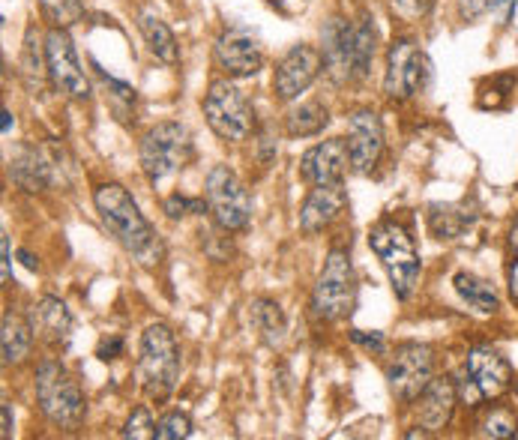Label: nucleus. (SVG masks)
Segmentation results:
<instances>
[{"label": "nucleus", "instance_id": "18", "mask_svg": "<svg viewBox=\"0 0 518 440\" xmlns=\"http://www.w3.org/2000/svg\"><path fill=\"white\" fill-rule=\"evenodd\" d=\"M459 402V390L450 378H432V384L420 393V405H417V417L423 423V429L429 432H441L456 411Z\"/></svg>", "mask_w": 518, "mask_h": 440}, {"label": "nucleus", "instance_id": "9", "mask_svg": "<svg viewBox=\"0 0 518 440\" xmlns=\"http://www.w3.org/2000/svg\"><path fill=\"white\" fill-rule=\"evenodd\" d=\"M207 207L225 231H243L252 219V198L228 165L207 174Z\"/></svg>", "mask_w": 518, "mask_h": 440}, {"label": "nucleus", "instance_id": "26", "mask_svg": "<svg viewBox=\"0 0 518 440\" xmlns=\"http://www.w3.org/2000/svg\"><path fill=\"white\" fill-rule=\"evenodd\" d=\"M375 57V27L369 18L354 24V78H366Z\"/></svg>", "mask_w": 518, "mask_h": 440}, {"label": "nucleus", "instance_id": "21", "mask_svg": "<svg viewBox=\"0 0 518 440\" xmlns=\"http://www.w3.org/2000/svg\"><path fill=\"white\" fill-rule=\"evenodd\" d=\"M138 27H141V36H144V42H147V48H150V54H153L156 60L168 63V66L177 63V57H180L177 39H174L171 27H168L159 15L144 12L141 21H138Z\"/></svg>", "mask_w": 518, "mask_h": 440}, {"label": "nucleus", "instance_id": "33", "mask_svg": "<svg viewBox=\"0 0 518 440\" xmlns=\"http://www.w3.org/2000/svg\"><path fill=\"white\" fill-rule=\"evenodd\" d=\"M516 3L518 0H486V6H489V12L495 15V21H498V24H510V21H513V15H516Z\"/></svg>", "mask_w": 518, "mask_h": 440}, {"label": "nucleus", "instance_id": "6", "mask_svg": "<svg viewBox=\"0 0 518 440\" xmlns=\"http://www.w3.org/2000/svg\"><path fill=\"white\" fill-rule=\"evenodd\" d=\"M204 117L222 141H246L255 132V111L246 93L228 78L210 84L204 96Z\"/></svg>", "mask_w": 518, "mask_h": 440}, {"label": "nucleus", "instance_id": "2", "mask_svg": "<svg viewBox=\"0 0 518 440\" xmlns=\"http://www.w3.org/2000/svg\"><path fill=\"white\" fill-rule=\"evenodd\" d=\"M138 381L150 399H165L180 381V345L171 327L150 324L138 348Z\"/></svg>", "mask_w": 518, "mask_h": 440}, {"label": "nucleus", "instance_id": "36", "mask_svg": "<svg viewBox=\"0 0 518 440\" xmlns=\"http://www.w3.org/2000/svg\"><path fill=\"white\" fill-rule=\"evenodd\" d=\"M279 15H285V18H294V15H300L303 9H306V3L309 0H267Z\"/></svg>", "mask_w": 518, "mask_h": 440}, {"label": "nucleus", "instance_id": "15", "mask_svg": "<svg viewBox=\"0 0 518 440\" xmlns=\"http://www.w3.org/2000/svg\"><path fill=\"white\" fill-rule=\"evenodd\" d=\"M216 63L228 78H252L264 66V51L252 33L231 27L216 39Z\"/></svg>", "mask_w": 518, "mask_h": 440}, {"label": "nucleus", "instance_id": "41", "mask_svg": "<svg viewBox=\"0 0 518 440\" xmlns=\"http://www.w3.org/2000/svg\"><path fill=\"white\" fill-rule=\"evenodd\" d=\"M18 255H21V261H24V267H27V270H36V261H33L27 252H18Z\"/></svg>", "mask_w": 518, "mask_h": 440}, {"label": "nucleus", "instance_id": "28", "mask_svg": "<svg viewBox=\"0 0 518 440\" xmlns=\"http://www.w3.org/2000/svg\"><path fill=\"white\" fill-rule=\"evenodd\" d=\"M45 72L42 69V57H39V39H36V30L30 27L27 36H24V48H21V75L27 81L30 90H39L42 81H45Z\"/></svg>", "mask_w": 518, "mask_h": 440}, {"label": "nucleus", "instance_id": "23", "mask_svg": "<svg viewBox=\"0 0 518 440\" xmlns=\"http://www.w3.org/2000/svg\"><path fill=\"white\" fill-rule=\"evenodd\" d=\"M453 282H456L459 297H462L471 309H477L480 315H495V312L501 309V300H498L495 288H492L486 279H480V276H474V273H459Z\"/></svg>", "mask_w": 518, "mask_h": 440}, {"label": "nucleus", "instance_id": "27", "mask_svg": "<svg viewBox=\"0 0 518 440\" xmlns=\"http://www.w3.org/2000/svg\"><path fill=\"white\" fill-rule=\"evenodd\" d=\"M252 318H255V327L264 333L267 342H279L285 336V315H282L279 303H273V300H255L252 303Z\"/></svg>", "mask_w": 518, "mask_h": 440}, {"label": "nucleus", "instance_id": "31", "mask_svg": "<svg viewBox=\"0 0 518 440\" xmlns=\"http://www.w3.org/2000/svg\"><path fill=\"white\" fill-rule=\"evenodd\" d=\"M189 435H192V420L180 411H174L156 423V440H183Z\"/></svg>", "mask_w": 518, "mask_h": 440}, {"label": "nucleus", "instance_id": "22", "mask_svg": "<svg viewBox=\"0 0 518 440\" xmlns=\"http://www.w3.org/2000/svg\"><path fill=\"white\" fill-rule=\"evenodd\" d=\"M33 327L30 321H24L21 315H3V327H0V348H3V363H21L33 345Z\"/></svg>", "mask_w": 518, "mask_h": 440}, {"label": "nucleus", "instance_id": "39", "mask_svg": "<svg viewBox=\"0 0 518 440\" xmlns=\"http://www.w3.org/2000/svg\"><path fill=\"white\" fill-rule=\"evenodd\" d=\"M0 423H3V429H0V435H3V440L12 438V408L3 402V408H0Z\"/></svg>", "mask_w": 518, "mask_h": 440}, {"label": "nucleus", "instance_id": "25", "mask_svg": "<svg viewBox=\"0 0 518 440\" xmlns=\"http://www.w3.org/2000/svg\"><path fill=\"white\" fill-rule=\"evenodd\" d=\"M12 177H15V183H18L21 189L36 192V189H42L45 180H48V165L36 156V150H27V153H21V156L15 159Z\"/></svg>", "mask_w": 518, "mask_h": 440}, {"label": "nucleus", "instance_id": "24", "mask_svg": "<svg viewBox=\"0 0 518 440\" xmlns=\"http://www.w3.org/2000/svg\"><path fill=\"white\" fill-rule=\"evenodd\" d=\"M327 123H330V114L321 102H303L300 108L288 111V117H285V129L294 138L318 135Z\"/></svg>", "mask_w": 518, "mask_h": 440}, {"label": "nucleus", "instance_id": "3", "mask_svg": "<svg viewBox=\"0 0 518 440\" xmlns=\"http://www.w3.org/2000/svg\"><path fill=\"white\" fill-rule=\"evenodd\" d=\"M369 246L381 258V264H384V270L390 276V285H393L396 297L399 300H408L414 294V288L420 282V270H423L411 234L399 222H381V225L372 228Z\"/></svg>", "mask_w": 518, "mask_h": 440}, {"label": "nucleus", "instance_id": "8", "mask_svg": "<svg viewBox=\"0 0 518 440\" xmlns=\"http://www.w3.org/2000/svg\"><path fill=\"white\" fill-rule=\"evenodd\" d=\"M429 78H432V63L426 51L414 39H396L387 54L384 93L393 99H408L426 90Z\"/></svg>", "mask_w": 518, "mask_h": 440}, {"label": "nucleus", "instance_id": "43", "mask_svg": "<svg viewBox=\"0 0 518 440\" xmlns=\"http://www.w3.org/2000/svg\"><path fill=\"white\" fill-rule=\"evenodd\" d=\"M510 243H513V249L518 252V222L513 225V234H510Z\"/></svg>", "mask_w": 518, "mask_h": 440}, {"label": "nucleus", "instance_id": "35", "mask_svg": "<svg viewBox=\"0 0 518 440\" xmlns=\"http://www.w3.org/2000/svg\"><path fill=\"white\" fill-rule=\"evenodd\" d=\"M351 339L357 342V345H363V348H369V351H375V354H381L384 351V336L381 333H363V330H354L351 333Z\"/></svg>", "mask_w": 518, "mask_h": 440}, {"label": "nucleus", "instance_id": "40", "mask_svg": "<svg viewBox=\"0 0 518 440\" xmlns=\"http://www.w3.org/2000/svg\"><path fill=\"white\" fill-rule=\"evenodd\" d=\"M507 279H510V294H513V300H518V261L510 264V273H507Z\"/></svg>", "mask_w": 518, "mask_h": 440}, {"label": "nucleus", "instance_id": "12", "mask_svg": "<svg viewBox=\"0 0 518 440\" xmlns=\"http://www.w3.org/2000/svg\"><path fill=\"white\" fill-rule=\"evenodd\" d=\"M465 381L471 393H465V402H483V399H498L501 393L510 390L513 372L510 363L495 351V348H474L465 363Z\"/></svg>", "mask_w": 518, "mask_h": 440}, {"label": "nucleus", "instance_id": "20", "mask_svg": "<svg viewBox=\"0 0 518 440\" xmlns=\"http://www.w3.org/2000/svg\"><path fill=\"white\" fill-rule=\"evenodd\" d=\"M324 60L330 72L342 78H354V27L342 18H333L324 30Z\"/></svg>", "mask_w": 518, "mask_h": 440}, {"label": "nucleus", "instance_id": "14", "mask_svg": "<svg viewBox=\"0 0 518 440\" xmlns=\"http://www.w3.org/2000/svg\"><path fill=\"white\" fill-rule=\"evenodd\" d=\"M384 153V126L381 117L369 108L354 111L348 120V156L357 174H369Z\"/></svg>", "mask_w": 518, "mask_h": 440}, {"label": "nucleus", "instance_id": "30", "mask_svg": "<svg viewBox=\"0 0 518 440\" xmlns=\"http://www.w3.org/2000/svg\"><path fill=\"white\" fill-rule=\"evenodd\" d=\"M480 438H492V440H504L516 435V414L507 411V408H495L486 414V420L480 423Z\"/></svg>", "mask_w": 518, "mask_h": 440}, {"label": "nucleus", "instance_id": "11", "mask_svg": "<svg viewBox=\"0 0 518 440\" xmlns=\"http://www.w3.org/2000/svg\"><path fill=\"white\" fill-rule=\"evenodd\" d=\"M45 69L60 93L69 99H87L90 96V81L84 78V69L78 63L75 45L63 27H54L45 36Z\"/></svg>", "mask_w": 518, "mask_h": 440}, {"label": "nucleus", "instance_id": "5", "mask_svg": "<svg viewBox=\"0 0 518 440\" xmlns=\"http://www.w3.org/2000/svg\"><path fill=\"white\" fill-rule=\"evenodd\" d=\"M33 387H36V402H39L42 414H45L54 426H60V429H75V426L84 420V411H87L84 393H81L78 381H75L60 363H54V360L42 363V366L36 369Z\"/></svg>", "mask_w": 518, "mask_h": 440}, {"label": "nucleus", "instance_id": "32", "mask_svg": "<svg viewBox=\"0 0 518 440\" xmlns=\"http://www.w3.org/2000/svg\"><path fill=\"white\" fill-rule=\"evenodd\" d=\"M123 438H135V440L156 438V423H153V417H150V411H147V408H135V411H132V417H129V420H126V426H123Z\"/></svg>", "mask_w": 518, "mask_h": 440}, {"label": "nucleus", "instance_id": "10", "mask_svg": "<svg viewBox=\"0 0 518 440\" xmlns=\"http://www.w3.org/2000/svg\"><path fill=\"white\" fill-rule=\"evenodd\" d=\"M435 378V357L432 348L426 345H402L387 369L390 393L402 402L420 399V393L432 384Z\"/></svg>", "mask_w": 518, "mask_h": 440}, {"label": "nucleus", "instance_id": "37", "mask_svg": "<svg viewBox=\"0 0 518 440\" xmlns=\"http://www.w3.org/2000/svg\"><path fill=\"white\" fill-rule=\"evenodd\" d=\"M0 279H3V285L12 279V261H9V237L3 234L0 237Z\"/></svg>", "mask_w": 518, "mask_h": 440}, {"label": "nucleus", "instance_id": "38", "mask_svg": "<svg viewBox=\"0 0 518 440\" xmlns=\"http://www.w3.org/2000/svg\"><path fill=\"white\" fill-rule=\"evenodd\" d=\"M186 210H189V201L186 198H180V195H174L168 204H165V213L171 216V219H180V216H186Z\"/></svg>", "mask_w": 518, "mask_h": 440}, {"label": "nucleus", "instance_id": "29", "mask_svg": "<svg viewBox=\"0 0 518 440\" xmlns=\"http://www.w3.org/2000/svg\"><path fill=\"white\" fill-rule=\"evenodd\" d=\"M42 15L54 24V27H69L84 15V3L81 0H39Z\"/></svg>", "mask_w": 518, "mask_h": 440}, {"label": "nucleus", "instance_id": "34", "mask_svg": "<svg viewBox=\"0 0 518 440\" xmlns=\"http://www.w3.org/2000/svg\"><path fill=\"white\" fill-rule=\"evenodd\" d=\"M396 6H399V12H405L411 18H420L435 6V0H396Z\"/></svg>", "mask_w": 518, "mask_h": 440}, {"label": "nucleus", "instance_id": "19", "mask_svg": "<svg viewBox=\"0 0 518 440\" xmlns=\"http://www.w3.org/2000/svg\"><path fill=\"white\" fill-rule=\"evenodd\" d=\"M27 321L33 327V336L48 342V345H60L72 333V315H69L66 303L57 297H45V300L33 303Z\"/></svg>", "mask_w": 518, "mask_h": 440}, {"label": "nucleus", "instance_id": "13", "mask_svg": "<svg viewBox=\"0 0 518 440\" xmlns=\"http://www.w3.org/2000/svg\"><path fill=\"white\" fill-rule=\"evenodd\" d=\"M321 51L312 48V45H294L276 66V75H273V90L282 102H291L297 99L300 93H306L312 87V81L318 78L321 72Z\"/></svg>", "mask_w": 518, "mask_h": 440}, {"label": "nucleus", "instance_id": "4", "mask_svg": "<svg viewBox=\"0 0 518 440\" xmlns=\"http://www.w3.org/2000/svg\"><path fill=\"white\" fill-rule=\"evenodd\" d=\"M138 159H141V171L147 174V180L153 186L174 177L192 159L189 129L183 123H174V120L156 123L153 129L144 132L141 147H138Z\"/></svg>", "mask_w": 518, "mask_h": 440}, {"label": "nucleus", "instance_id": "42", "mask_svg": "<svg viewBox=\"0 0 518 440\" xmlns=\"http://www.w3.org/2000/svg\"><path fill=\"white\" fill-rule=\"evenodd\" d=\"M9 126H12V114H9V111L3 108V135L9 132Z\"/></svg>", "mask_w": 518, "mask_h": 440}, {"label": "nucleus", "instance_id": "1", "mask_svg": "<svg viewBox=\"0 0 518 440\" xmlns=\"http://www.w3.org/2000/svg\"><path fill=\"white\" fill-rule=\"evenodd\" d=\"M96 213L105 225V231L141 264H153V255L159 252L156 234L144 213L138 210L135 198L120 183H102L93 195Z\"/></svg>", "mask_w": 518, "mask_h": 440}, {"label": "nucleus", "instance_id": "16", "mask_svg": "<svg viewBox=\"0 0 518 440\" xmlns=\"http://www.w3.org/2000/svg\"><path fill=\"white\" fill-rule=\"evenodd\" d=\"M348 165H351L348 141L345 138H330V141H321V144H315L312 150L303 153L300 174L312 186H333V183H342Z\"/></svg>", "mask_w": 518, "mask_h": 440}, {"label": "nucleus", "instance_id": "17", "mask_svg": "<svg viewBox=\"0 0 518 440\" xmlns=\"http://www.w3.org/2000/svg\"><path fill=\"white\" fill-rule=\"evenodd\" d=\"M348 207V195L342 189V183H333V186H315L300 210V228L315 234V231H324L327 225H333Z\"/></svg>", "mask_w": 518, "mask_h": 440}, {"label": "nucleus", "instance_id": "7", "mask_svg": "<svg viewBox=\"0 0 518 440\" xmlns=\"http://www.w3.org/2000/svg\"><path fill=\"white\" fill-rule=\"evenodd\" d=\"M354 300H357V279H354L351 258L348 252L333 249L312 291V312L321 321H342L345 315H351Z\"/></svg>", "mask_w": 518, "mask_h": 440}]
</instances>
